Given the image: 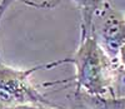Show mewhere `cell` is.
<instances>
[{
  "label": "cell",
  "instance_id": "obj_1",
  "mask_svg": "<svg viewBox=\"0 0 125 109\" xmlns=\"http://www.w3.org/2000/svg\"><path fill=\"white\" fill-rule=\"evenodd\" d=\"M70 64L75 67V93L103 98L118 97L123 69L108 57L91 33H80L79 45L70 58Z\"/></svg>",
  "mask_w": 125,
  "mask_h": 109
},
{
  "label": "cell",
  "instance_id": "obj_2",
  "mask_svg": "<svg viewBox=\"0 0 125 109\" xmlns=\"http://www.w3.org/2000/svg\"><path fill=\"white\" fill-rule=\"evenodd\" d=\"M64 64H70V58L38 64L25 69L13 68L0 61V107L40 105L60 108V105L50 102L33 84L31 77L39 70L54 69Z\"/></svg>",
  "mask_w": 125,
  "mask_h": 109
},
{
  "label": "cell",
  "instance_id": "obj_3",
  "mask_svg": "<svg viewBox=\"0 0 125 109\" xmlns=\"http://www.w3.org/2000/svg\"><path fill=\"white\" fill-rule=\"evenodd\" d=\"M90 33L108 57L116 61L119 49L125 43L124 15L108 0L94 13Z\"/></svg>",
  "mask_w": 125,
  "mask_h": 109
},
{
  "label": "cell",
  "instance_id": "obj_4",
  "mask_svg": "<svg viewBox=\"0 0 125 109\" xmlns=\"http://www.w3.org/2000/svg\"><path fill=\"white\" fill-rule=\"evenodd\" d=\"M70 1L74 3L80 10V15H81L80 33H90L91 19L94 13L106 0H70Z\"/></svg>",
  "mask_w": 125,
  "mask_h": 109
},
{
  "label": "cell",
  "instance_id": "obj_5",
  "mask_svg": "<svg viewBox=\"0 0 125 109\" xmlns=\"http://www.w3.org/2000/svg\"><path fill=\"white\" fill-rule=\"evenodd\" d=\"M81 99L86 103L90 109H125V95H118L111 98L91 97L78 93Z\"/></svg>",
  "mask_w": 125,
  "mask_h": 109
},
{
  "label": "cell",
  "instance_id": "obj_6",
  "mask_svg": "<svg viewBox=\"0 0 125 109\" xmlns=\"http://www.w3.org/2000/svg\"><path fill=\"white\" fill-rule=\"evenodd\" d=\"M15 3L24 4L29 8H34V9L51 10L60 4V0H43V1H34V0H0V23H1L6 10Z\"/></svg>",
  "mask_w": 125,
  "mask_h": 109
},
{
  "label": "cell",
  "instance_id": "obj_7",
  "mask_svg": "<svg viewBox=\"0 0 125 109\" xmlns=\"http://www.w3.org/2000/svg\"><path fill=\"white\" fill-rule=\"evenodd\" d=\"M68 98H69V103H70L68 109H90L78 93L73 92L71 94L68 95Z\"/></svg>",
  "mask_w": 125,
  "mask_h": 109
},
{
  "label": "cell",
  "instance_id": "obj_8",
  "mask_svg": "<svg viewBox=\"0 0 125 109\" xmlns=\"http://www.w3.org/2000/svg\"><path fill=\"white\" fill-rule=\"evenodd\" d=\"M0 109H66V108H51V107H40V105H14V107H0Z\"/></svg>",
  "mask_w": 125,
  "mask_h": 109
},
{
  "label": "cell",
  "instance_id": "obj_9",
  "mask_svg": "<svg viewBox=\"0 0 125 109\" xmlns=\"http://www.w3.org/2000/svg\"><path fill=\"white\" fill-rule=\"evenodd\" d=\"M116 63H118L119 67L125 72V43L121 45V48L119 49L118 57H116Z\"/></svg>",
  "mask_w": 125,
  "mask_h": 109
},
{
  "label": "cell",
  "instance_id": "obj_10",
  "mask_svg": "<svg viewBox=\"0 0 125 109\" xmlns=\"http://www.w3.org/2000/svg\"><path fill=\"white\" fill-rule=\"evenodd\" d=\"M124 25H125V15H124Z\"/></svg>",
  "mask_w": 125,
  "mask_h": 109
},
{
  "label": "cell",
  "instance_id": "obj_11",
  "mask_svg": "<svg viewBox=\"0 0 125 109\" xmlns=\"http://www.w3.org/2000/svg\"><path fill=\"white\" fill-rule=\"evenodd\" d=\"M0 61H1V57H0Z\"/></svg>",
  "mask_w": 125,
  "mask_h": 109
}]
</instances>
